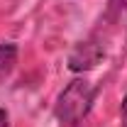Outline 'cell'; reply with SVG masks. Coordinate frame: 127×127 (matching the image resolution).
<instances>
[{
  "label": "cell",
  "mask_w": 127,
  "mask_h": 127,
  "mask_svg": "<svg viewBox=\"0 0 127 127\" xmlns=\"http://www.w3.org/2000/svg\"><path fill=\"white\" fill-rule=\"evenodd\" d=\"M95 95H98V88H95L91 81L86 78H73L66 88H64L59 98H56V105H54V115L61 125L76 127L81 125L95 103Z\"/></svg>",
  "instance_id": "1"
},
{
  "label": "cell",
  "mask_w": 127,
  "mask_h": 127,
  "mask_svg": "<svg viewBox=\"0 0 127 127\" xmlns=\"http://www.w3.org/2000/svg\"><path fill=\"white\" fill-rule=\"evenodd\" d=\"M105 56V47H103V42L100 39H86V42H81L76 44V49L68 54V68L73 71V73H83V71H91L95 68L100 59Z\"/></svg>",
  "instance_id": "2"
},
{
  "label": "cell",
  "mask_w": 127,
  "mask_h": 127,
  "mask_svg": "<svg viewBox=\"0 0 127 127\" xmlns=\"http://www.w3.org/2000/svg\"><path fill=\"white\" fill-rule=\"evenodd\" d=\"M17 54H20V49H17L15 42H2L0 44V81H5L12 73V68L17 64Z\"/></svg>",
  "instance_id": "3"
},
{
  "label": "cell",
  "mask_w": 127,
  "mask_h": 127,
  "mask_svg": "<svg viewBox=\"0 0 127 127\" xmlns=\"http://www.w3.org/2000/svg\"><path fill=\"white\" fill-rule=\"evenodd\" d=\"M127 10V0H110L105 10V22H117V17Z\"/></svg>",
  "instance_id": "4"
},
{
  "label": "cell",
  "mask_w": 127,
  "mask_h": 127,
  "mask_svg": "<svg viewBox=\"0 0 127 127\" xmlns=\"http://www.w3.org/2000/svg\"><path fill=\"white\" fill-rule=\"evenodd\" d=\"M120 122L122 127H127V95L122 98V105H120Z\"/></svg>",
  "instance_id": "5"
},
{
  "label": "cell",
  "mask_w": 127,
  "mask_h": 127,
  "mask_svg": "<svg viewBox=\"0 0 127 127\" xmlns=\"http://www.w3.org/2000/svg\"><path fill=\"white\" fill-rule=\"evenodd\" d=\"M0 127H10V115H7V110H2V108H0Z\"/></svg>",
  "instance_id": "6"
}]
</instances>
